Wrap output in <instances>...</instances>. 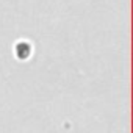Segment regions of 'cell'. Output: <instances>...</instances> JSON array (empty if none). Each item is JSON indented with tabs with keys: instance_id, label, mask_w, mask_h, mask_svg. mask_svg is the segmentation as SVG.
Wrapping results in <instances>:
<instances>
[{
	"instance_id": "obj_1",
	"label": "cell",
	"mask_w": 133,
	"mask_h": 133,
	"mask_svg": "<svg viewBox=\"0 0 133 133\" xmlns=\"http://www.w3.org/2000/svg\"><path fill=\"white\" fill-rule=\"evenodd\" d=\"M31 53H33V44L30 41L21 39V41H17L14 44V55H16L17 59L25 61V59H28L31 56Z\"/></svg>"
}]
</instances>
